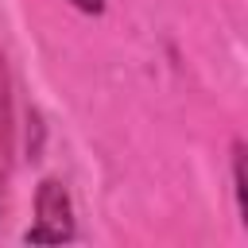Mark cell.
<instances>
[{
	"label": "cell",
	"mask_w": 248,
	"mask_h": 248,
	"mask_svg": "<svg viewBox=\"0 0 248 248\" xmlns=\"http://www.w3.org/2000/svg\"><path fill=\"white\" fill-rule=\"evenodd\" d=\"M35 217L39 225L27 229V240L39 244V240H70L74 236V209H70V194L58 178H43L39 182V194H35Z\"/></svg>",
	"instance_id": "obj_1"
},
{
	"label": "cell",
	"mask_w": 248,
	"mask_h": 248,
	"mask_svg": "<svg viewBox=\"0 0 248 248\" xmlns=\"http://www.w3.org/2000/svg\"><path fill=\"white\" fill-rule=\"evenodd\" d=\"M78 12H89V16H101L105 12V0H70Z\"/></svg>",
	"instance_id": "obj_2"
}]
</instances>
